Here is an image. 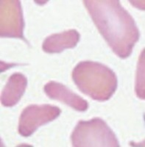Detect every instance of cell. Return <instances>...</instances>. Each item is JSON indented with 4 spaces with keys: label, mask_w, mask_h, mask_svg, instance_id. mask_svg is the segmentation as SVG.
<instances>
[{
    "label": "cell",
    "mask_w": 145,
    "mask_h": 147,
    "mask_svg": "<svg viewBox=\"0 0 145 147\" xmlns=\"http://www.w3.org/2000/svg\"><path fill=\"white\" fill-rule=\"evenodd\" d=\"M80 40V34L76 30H69L61 33L52 34L44 40L42 49L50 54L60 53L66 49H72Z\"/></svg>",
    "instance_id": "obj_8"
},
{
    "label": "cell",
    "mask_w": 145,
    "mask_h": 147,
    "mask_svg": "<svg viewBox=\"0 0 145 147\" xmlns=\"http://www.w3.org/2000/svg\"><path fill=\"white\" fill-rule=\"evenodd\" d=\"M75 147H119V143L106 122L100 118L80 121L71 136Z\"/></svg>",
    "instance_id": "obj_3"
},
{
    "label": "cell",
    "mask_w": 145,
    "mask_h": 147,
    "mask_svg": "<svg viewBox=\"0 0 145 147\" xmlns=\"http://www.w3.org/2000/svg\"><path fill=\"white\" fill-rule=\"evenodd\" d=\"M72 79L82 93L99 102L108 100L117 88L114 71L103 64L93 61L79 63L73 69Z\"/></svg>",
    "instance_id": "obj_2"
},
{
    "label": "cell",
    "mask_w": 145,
    "mask_h": 147,
    "mask_svg": "<svg viewBox=\"0 0 145 147\" xmlns=\"http://www.w3.org/2000/svg\"><path fill=\"white\" fill-rule=\"evenodd\" d=\"M43 90L50 99L64 102L75 110L84 112L89 107L86 100L73 93L61 83L50 81L44 85Z\"/></svg>",
    "instance_id": "obj_6"
},
{
    "label": "cell",
    "mask_w": 145,
    "mask_h": 147,
    "mask_svg": "<svg viewBox=\"0 0 145 147\" xmlns=\"http://www.w3.org/2000/svg\"><path fill=\"white\" fill-rule=\"evenodd\" d=\"M61 113L58 107L51 105H30L21 113L18 122V133L29 137L41 126L56 119Z\"/></svg>",
    "instance_id": "obj_4"
},
{
    "label": "cell",
    "mask_w": 145,
    "mask_h": 147,
    "mask_svg": "<svg viewBox=\"0 0 145 147\" xmlns=\"http://www.w3.org/2000/svg\"><path fill=\"white\" fill-rule=\"evenodd\" d=\"M19 1L1 2V37L24 38V27Z\"/></svg>",
    "instance_id": "obj_5"
},
{
    "label": "cell",
    "mask_w": 145,
    "mask_h": 147,
    "mask_svg": "<svg viewBox=\"0 0 145 147\" xmlns=\"http://www.w3.org/2000/svg\"><path fill=\"white\" fill-rule=\"evenodd\" d=\"M27 85V77L22 73L13 74L1 94V103L5 107H14L24 94Z\"/></svg>",
    "instance_id": "obj_7"
},
{
    "label": "cell",
    "mask_w": 145,
    "mask_h": 147,
    "mask_svg": "<svg viewBox=\"0 0 145 147\" xmlns=\"http://www.w3.org/2000/svg\"><path fill=\"white\" fill-rule=\"evenodd\" d=\"M136 93L138 98L144 99V49L142 51L138 61L136 82Z\"/></svg>",
    "instance_id": "obj_9"
},
{
    "label": "cell",
    "mask_w": 145,
    "mask_h": 147,
    "mask_svg": "<svg viewBox=\"0 0 145 147\" xmlns=\"http://www.w3.org/2000/svg\"><path fill=\"white\" fill-rule=\"evenodd\" d=\"M83 3L92 20L113 52L129 57L138 40L139 31L133 17L118 0H85Z\"/></svg>",
    "instance_id": "obj_1"
}]
</instances>
